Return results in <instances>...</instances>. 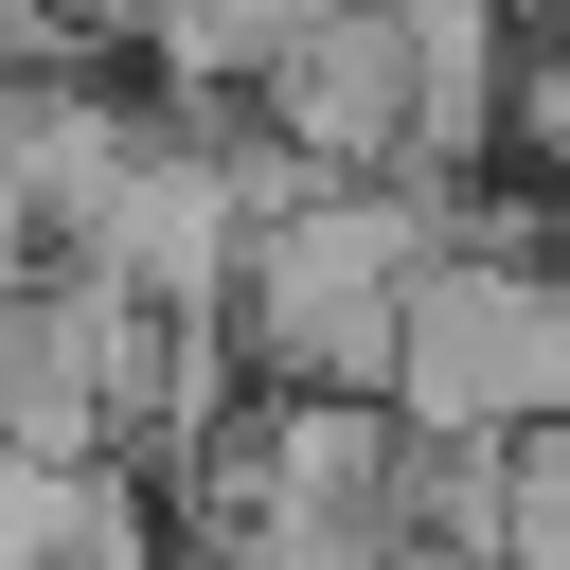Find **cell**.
<instances>
[{
  "instance_id": "cell-1",
  "label": "cell",
  "mask_w": 570,
  "mask_h": 570,
  "mask_svg": "<svg viewBox=\"0 0 570 570\" xmlns=\"http://www.w3.org/2000/svg\"><path fill=\"white\" fill-rule=\"evenodd\" d=\"M428 249H445V178H321L303 214H267L232 267L249 392H392Z\"/></svg>"
},
{
  "instance_id": "cell-2",
  "label": "cell",
  "mask_w": 570,
  "mask_h": 570,
  "mask_svg": "<svg viewBox=\"0 0 570 570\" xmlns=\"http://www.w3.org/2000/svg\"><path fill=\"white\" fill-rule=\"evenodd\" d=\"M392 410L410 428H463V445L552 428L570 410V249H428Z\"/></svg>"
},
{
  "instance_id": "cell-3",
  "label": "cell",
  "mask_w": 570,
  "mask_h": 570,
  "mask_svg": "<svg viewBox=\"0 0 570 570\" xmlns=\"http://www.w3.org/2000/svg\"><path fill=\"white\" fill-rule=\"evenodd\" d=\"M249 107H267L321 178H428V36H410L392 0L303 18V36L249 71Z\"/></svg>"
},
{
  "instance_id": "cell-4",
  "label": "cell",
  "mask_w": 570,
  "mask_h": 570,
  "mask_svg": "<svg viewBox=\"0 0 570 570\" xmlns=\"http://www.w3.org/2000/svg\"><path fill=\"white\" fill-rule=\"evenodd\" d=\"M303 18H338V0H160V36H142V71L178 89V107H232Z\"/></svg>"
},
{
  "instance_id": "cell-5",
  "label": "cell",
  "mask_w": 570,
  "mask_h": 570,
  "mask_svg": "<svg viewBox=\"0 0 570 570\" xmlns=\"http://www.w3.org/2000/svg\"><path fill=\"white\" fill-rule=\"evenodd\" d=\"M499 570H570V410L499 445Z\"/></svg>"
},
{
  "instance_id": "cell-6",
  "label": "cell",
  "mask_w": 570,
  "mask_h": 570,
  "mask_svg": "<svg viewBox=\"0 0 570 570\" xmlns=\"http://www.w3.org/2000/svg\"><path fill=\"white\" fill-rule=\"evenodd\" d=\"M499 160H517L534 196H570V53H552V36H517V89H499Z\"/></svg>"
},
{
  "instance_id": "cell-7",
  "label": "cell",
  "mask_w": 570,
  "mask_h": 570,
  "mask_svg": "<svg viewBox=\"0 0 570 570\" xmlns=\"http://www.w3.org/2000/svg\"><path fill=\"white\" fill-rule=\"evenodd\" d=\"M392 18H517V0H392Z\"/></svg>"
},
{
  "instance_id": "cell-8",
  "label": "cell",
  "mask_w": 570,
  "mask_h": 570,
  "mask_svg": "<svg viewBox=\"0 0 570 570\" xmlns=\"http://www.w3.org/2000/svg\"><path fill=\"white\" fill-rule=\"evenodd\" d=\"M517 36H552V53H570V0H517Z\"/></svg>"
},
{
  "instance_id": "cell-9",
  "label": "cell",
  "mask_w": 570,
  "mask_h": 570,
  "mask_svg": "<svg viewBox=\"0 0 570 570\" xmlns=\"http://www.w3.org/2000/svg\"><path fill=\"white\" fill-rule=\"evenodd\" d=\"M552 249H570V196H552Z\"/></svg>"
}]
</instances>
